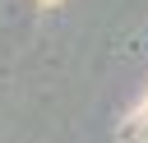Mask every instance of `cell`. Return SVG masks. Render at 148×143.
<instances>
[{
	"instance_id": "obj_1",
	"label": "cell",
	"mask_w": 148,
	"mask_h": 143,
	"mask_svg": "<svg viewBox=\"0 0 148 143\" xmlns=\"http://www.w3.org/2000/svg\"><path fill=\"white\" fill-rule=\"evenodd\" d=\"M143 125H148V115H143Z\"/></svg>"
}]
</instances>
